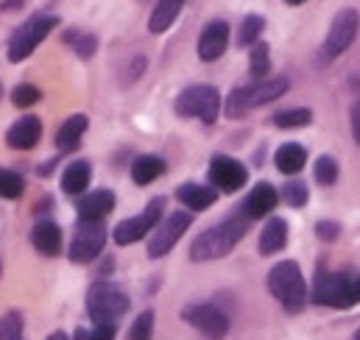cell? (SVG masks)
I'll return each instance as SVG.
<instances>
[{"instance_id": "cell-33", "label": "cell", "mask_w": 360, "mask_h": 340, "mask_svg": "<svg viewBox=\"0 0 360 340\" xmlns=\"http://www.w3.org/2000/svg\"><path fill=\"white\" fill-rule=\"evenodd\" d=\"M316 181L324 184V187H333L338 181V162L333 157H319L316 159Z\"/></svg>"}, {"instance_id": "cell-43", "label": "cell", "mask_w": 360, "mask_h": 340, "mask_svg": "<svg viewBox=\"0 0 360 340\" xmlns=\"http://www.w3.org/2000/svg\"><path fill=\"white\" fill-rule=\"evenodd\" d=\"M352 86H355V89L360 92V79H355V81H352Z\"/></svg>"}, {"instance_id": "cell-30", "label": "cell", "mask_w": 360, "mask_h": 340, "mask_svg": "<svg viewBox=\"0 0 360 340\" xmlns=\"http://www.w3.org/2000/svg\"><path fill=\"white\" fill-rule=\"evenodd\" d=\"M25 190V178L17 170L0 168V198H20Z\"/></svg>"}, {"instance_id": "cell-1", "label": "cell", "mask_w": 360, "mask_h": 340, "mask_svg": "<svg viewBox=\"0 0 360 340\" xmlns=\"http://www.w3.org/2000/svg\"><path fill=\"white\" fill-rule=\"evenodd\" d=\"M249 229V218L246 215H232L226 221H221L218 226L201 232L193 246H190V259L193 262H207V259H221L226 256L246 235Z\"/></svg>"}, {"instance_id": "cell-40", "label": "cell", "mask_w": 360, "mask_h": 340, "mask_svg": "<svg viewBox=\"0 0 360 340\" xmlns=\"http://www.w3.org/2000/svg\"><path fill=\"white\" fill-rule=\"evenodd\" d=\"M73 340H90V332H87V329H76Z\"/></svg>"}, {"instance_id": "cell-44", "label": "cell", "mask_w": 360, "mask_h": 340, "mask_svg": "<svg viewBox=\"0 0 360 340\" xmlns=\"http://www.w3.org/2000/svg\"><path fill=\"white\" fill-rule=\"evenodd\" d=\"M355 340H360V329H358V332H355Z\"/></svg>"}, {"instance_id": "cell-18", "label": "cell", "mask_w": 360, "mask_h": 340, "mask_svg": "<svg viewBox=\"0 0 360 340\" xmlns=\"http://www.w3.org/2000/svg\"><path fill=\"white\" fill-rule=\"evenodd\" d=\"M176 198L181 201L184 209H193V212H201L207 207H212L218 201V190L215 187H207V184H195V181H187L176 190Z\"/></svg>"}, {"instance_id": "cell-37", "label": "cell", "mask_w": 360, "mask_h": 340, "mask_svg": "<svg viewBox=\"0 0 360 340\" xmlns=\"http://www.w3.org/2000/svg\"><path fill=\"white\" fill-rule=\"evenodd\" d=\"M115 329L117 327H95V332H90V340H115Z\"/></svg>"}, {"instance_id": "cell-14", "label": "cell", "mask_w": 360, "mask_h": 340, "mask_svg": "<svg viewBox=\"0 0 360 340\" xmlns=\"http://www.w3.org/2000/svg\"><path fill=\"white\" fill-rule=\"evenodd\" d=\"M229 45V25L224 20H212L204 25L198 37V59L201 62H218L226 53Z\"/></svg>"}, {"instance_id": "cell-35", "label": "cell", "mask_w": 360, "mask_h": 340, "mask_svg": "<svg viewBox=\"0 0 360 340\" xmlns=\"http://www.w3.org/2000/svg\"><path fill=\"white\" fill-rule=\"evenodd\" d=\"M39 98H42V92L34 84H20L11 89V103H14L17 109H28V106H34Z\"/></svg>"}, {"instance_id": "cell-15", "label": "cell", "mask_w": 360, "mask_h": 340, "mask_svg": "<svg viewBox=\"0 0 360 340\" xmlns=\"http://www.w3.org/2000/svg\"><path fill=\"white\" fill-rule=\"evenodd\" d=\"M276 201H279V192H276V187L269 184V181H260L257 187H252V192L246 195V201H243V215L249 218V221H257V218H266L271 215V209L276 207Z\"/></svg>"}, {"instance_id": "cell-26", "label": "cell", "mask_w": 360, "mask_h": 340, "mask_svg": "<svg viewBox=\"0 0 360 340\" xmlns=\"http://www.w3.org/2000/svg\"><path fill=\"white\" fill-rule=\"evenodd\" d=\"M263 31H266V17H263V14H249V17H243L240 31H238V45H240V48L257 45Z\"/></svg>"}, {"instance_id": "cell-16", "label": "cell", "mask_w": 360, "mask_h": 340, "mask_svg": "<svg viewBox=\"0 0 360 340\" xmlns=\"http://www.w3.org/2000/svg\"><path fill=\"white\" fill-rule=\"evenodd\" d=\"M42 140V123H39V117H20L11 129H8V134H6V143L14 148V151H31L37 143Z\"/></svg>"}, {"instance_id": "cell-19", "label": "cell", "mask_w": 360, "mask_h": 340, "mask_svg": "<svg viewBox=\"0 0 360 340\" xmlns=\"http://www.w3.org/2000/svg\"><path fill=\"white\" fill-rule=\"evenodd\" d=\"M31 243L42 256H56L62 251V229L53 221H39L31 229Z\"/></svg>"}, {"instance_id": "cell-38", "label": "cell", "mask_w": 360, "mask_h": 340, "mask_svg": "<svg viewBox=\"0 0 360 340\" xmlns=\"http://www.w3.org/2000/svg\"><path fill=\"white\" fill-rule=\"evenodd\" d=\"M349 117H352V134H355V140H358V145H360V100L352 103Z\"/></svg>"}, {"instance_id": "cell-41", "label": "cell", "mask_w": 360, "mask_h": 340, "mask_svg": "<svg viewBox=\"0 0 360 340\" xmlns=\"http://www.w3.org/2000/svg\"><path fill=\"white\" fill-rule=\"evenodd\" d=\"M48 340H70V338H68L65 332H53V335H51V338H48Z\"/></svg>"}, {"instance_id": "cell-7", "label": "cell", "mask_w": 360, "mask_h": 340, "mask_svg": "<svg viewBox=\"0 0 360 340\" xmlns=\"http://www.w3.org/2000/svg\"><path fill=\"white\" fill-rule=\"evenodd\" d=\"M221 112V92L210 84H193L181 89L176 98V115L181 117H198L201 123L212 126Z\"/></svg>"}, {"instance_id": "cell-20", "label": "cell", "mask_w": 360, "mask_h": 340, "mask_svg": "<svg viewBox=\"0 0 360 340\" xmlns=\"http://www.w3.org/2000/svg\"><path fill=\"white\" fill-rule=\"evenodd\" d=\"M274 162H276V170H279V173L296 176V173H302V168L307 165V151H304L299 143H285V145H279V151L274 154Z\"/></svg>"}, {"instance_id": "cell-4", "label": "cell", "mask_w": 360, "mask_h": 340, "mask_svg": "<svg viewBox=\"0 0 360 340\" xmlns=\"http://www.w3.org/2000/svg\"><path fill=\"white\" fill-rule=\"evenodd\" d=\"M87 313L95 327H117L129 313V296L112 282H95L87 290Z\"/></svg>"}, {"instance_id": "cell-27", "label": "cell", "mask_w": 360, "mask_h": 340, "mask_svg": "<svg viewBox=\"0 0 360 340\" xmlns=\"http://www.w3.org/2000/svg\"><path fill=\"white\" fill-rule=\"evenodd\" d=\"M62 39H65L68 45H73V51H76L82 59H90L92 53L98 51V37L90 34V31L70 28V31H65V34H62Z\"/></svg>"}, {"instance_id": "cell-2", "label": "cell", "mask_w": 360, "mask_h": 340, "mask_svg": "<svg viewBox=\"0 0 360 340\" xmlns=\"http://www.w3.org/2000/svg\"><path fill=\"white\" fill-rule=\"evenodd\" d=\"M269 290L285 307V313H302L304 301H307V287H304V276H302L299 262H293V259L276 262L269 273Z\"/></svg>"}, {"instance_id": "cell-36", "label": "cell", "mask_w": 360, "mask_h": 340, "mask_svg": "<svg viewBox=\"0 0 360 340\" xmlns=\"http://www.w3.org/2000/svg\"><path fill=\"white\" fill-rule=\"evenodd\" d=\"M316 235H319V240H324V243H333V240H338V235H341V226H338L335 221H319V223H316Z\"/></svg>"}, {"instance_id": "cell-12", "label": "cell", "mask_w": 360, "mask_h": 340, "mask_svg": "<svg viewBox=\"0 0 360 340\" xmlns=\"http://www.w3.org/2000/svg\"><path fill=\"white\" fill-rule=\"evenodd\" d=\"M190 223H193V215L184 212V209L168 215L165 221H160V226L151 232V240H148V256L151 259H160V256L168 254L181 240V235L190 229Z\"/></svg>"}, {"instance_id": "cell-28", "label": "cell", "mask_w": 360, "mask_h": 340, "mask_svg": "<svg viewBox=\"0 0 360 340\" xmlns=\"http://www.w3.org/2000/svg\"><path fill=\"white\" fill-rule=\"evenodd\" d=\"M269 70H271V48L266 42L252 45V53H249V73L255 76V81L269 79Z\"/></svg>"}, {"instance_id": "cell-22", "label": "cell", "mask_w": 360, "mask_h": 340, "mask_svg": "<svg viewBox=\"0 0 360 340\" xmlns=\"http://www.w3.org/2000/svg\"><path fill=\"white\" fill-rule=\"evenodd\" d=\"M288 243V221L282 218H271L266 223V229L260 232V254L271 256L276 251H282Z\"/></svg>"}, {"instance_id": "cell-42", "label": "cell", "mask_w": 360, "mask_h": 340, "mask_svg": "<svg viewBox=\"0 0 360 340\" xmlns=\"http://www.w3.org/2000/svg\"><path fill=\"white\" fill-rule=\"evenodd\" d=\"M285 3H290V6H299V3H304V0H285Z\"/></svg>"}, {"instance_id": "cell-25", "label": "cell", "mask_w": 360, "mask_h": 340, "mask_svg": "<svg viewBox=\"0 0 360 340\" xmlns=\"http://www.w3.org/2000/svg\"><path fill=\"white\" fill-rule=\"evenodd\" d=\"M181 6H184V0H160L157 8L151 11L148 31H151V34H162V31H168V28L176 22Z\"/></svg>"}, {"instance_id": "cell-31", "label": "cell", "mask_w": 360, "mask_h": 340, "mask_svg": "<svg viewBox=\"0 0 360 340\" xmlns=\"http://www.w3.org/2000/svg\"><path fill=\"white\" fill-rule=\"evenodd\" d=\"M151 335H154V310H146V313H140L137 321L131 324L126 340H151Z\"/></svg>"}, {"instance_id": "cell-39", "label": "cell", "mask_w": 360, "mask_h": 340, "mask_svg": "<svg viewBox=\"0 0 360 340\" xmlns=\"http://www.w3.org/2000/svg\"><path fill=\"white\" fill-rule=\"evenodd\" d=\"M22 3H25V0H3V3H0V8H3V11H17Z\"/></svg>"}, {"instance_id": "cell-10", "label": "cell", "mask_w": 360, "mask_h": 340, "mask_svg": "<svg viewBox=\"0 0 360 340\" xmlns=\"http://www.w3.org/2000/svg\"><path fill=\"white\" fill-rule=\"evenodd\" d=\"M181 318H184L193 329H198L207 340H224V335L229 332V318H226V313H224L221 307H215V304H207V301H201V304H187V307L181 310Z\"/></svg>"}, {"instance_id": "cell-17", "label": "cell", "mask_w": 360, "mask_h": 340, "mask_svg": "<svg viewBox=\"0 0 360 340\" xmlns=\"http://www.w3.org/2000/svg\"><path fill=\"white\" fill-rule=\"evenodd\" d=\"M115 209L112 190H92L79 201V221H103Z\"/></svg>"}, {"instance_id": "cell-11", "label": "cell", "mask_w": 360, "mask_h": 340, "mask_svg": "<svg viewBox=\"0 0 360 340\" xmlns=\"http://www.w3.org/2000/svg\"><path fill=\"white\" fill-rule=\"evenodd\" d=\"M103 243H106V229L101 221H79L68 256L76 265H87L103 251Z\"/></svg>"}, {"instance_id": "cell-24", "label": "cell", "mask_w": 360, "mask_h": 340, "mask_svg": "<svg viewBox=\"0 0 360 340\" xmlns=\"http://www.w3.org/2000/svg\"><path fill=\"white\" fill-rule=\"evenodd\" d=\"M165 173V159L154 157V154H146V157H137L134 165H131V181L146 187L151 181H157L160 176Z\"/></svg>"}, {"instance_id": "cell-34", "label": "cell", "mask_w": 360, "mask_h": 340, "mask_svg": "<svg viewBox=\"0 0 360 340\" xmlns=\"http://www.w3.org/2000/svg\"><path fill=\"white\" fill-rule=\"evenodd\" d=\"M288 207H304L307 204V198H310V192H307V187L302 184V181H288L285 187H282V195H279Z\"/></svg>"}, {"instance_id": "cell-23", "label": "cell", "mask_w": 360, "mask_h": 340, "mask_svg": "<svg viewBox=\"0 0 360 340\" xmlns=\"http://www.w3.org/2000/svg\"><path fill=\"white\" fill-rule=\"evenodd\" d=\"M87 126H90L87 115H73V117H68V120L62 123V129L56 131V148H59V151H73V148H79V140H82V134L87 131Z\"/></svg>"}, {"instance_id": "cell-29", "label": "cell", "mask_w": 360, "mask_h": 340, "mask_svg": "<svg viewBox=\"0 0 360 340\" xmlns=\"http://www.w3.org/2000/svg\"><path fill=\"white\" fill-rule=\"evenodd\" d=\"M313 120V112L310 109H285V112H279V115H274V126L276 129H302V126H307Z\"/></svg>"}, {"instance_id": "cell-32", "label": "cell", "mask_w": 360, "mask_h": 340, "mask_svg": "<svg viewBox=\"0 0 360 340\" xmlns=\"http://www.w3.org/2000/svg\"><path fill=\"white\" fill-rule=\"evenodd\" d=\"M0 340H25L22 338V315L17 310L0 318Z\"/></svg>"}, {"instance_id": "cell-6", "label": "cell", "mask_w": 360, "mask_h": 340, "mask_svg": "<svg viewBox=\"0 0 360 340\" xmlns=\"http://www.w3.org/2000/svg\"><path fill=\"white\" fill-rule=\"evenodd\" d=\"M56 25H59L56 14H34L28 22H22L14 31V37L8 39V62H14V65L25 62Z\"/></svg>"}, {"instance_id": "cell-3", "label": "cell", "mask_w": 360, "mask_h": 340, "mask_svg": "<svg viewBox=\"0 0 360 340\" xmlns=\"http://www.w3.org/2000/svg\"><path fill=\"white\" fill-rule=\"evenodd\" d=\"M313 301L335 310L360 304V273H319L313 285Z\"/></svg>"}, {"instance_id": "cell-21", "label": "cell", "mask_w": 360, "mask_h": 340, "mask_svg": "<svg viewBox=\"0 0 360 340\" xmlns=\"http://www.w3.org/2000/svg\"><path fill=\"white\" fill-rule=\"evenodd\" d=\"M90 178H92V168L87 159H76L70 162L65 173H62V190L68 195H82L87 187H90Z\"/></svg>"}, {"instance_id": "cell-5", "label": "cell", "mask_w": 360, "mask_h": 340, "mask_svg": "<svg viewBox=\"0 0 360 340\" xmlns=\"http://www.w3.org/2000/svg\"><path fill=\"white\" fill-rule=\"evenodd\" d=\"M288 79L285 76H274V79H263V81H255L249 86H238L232 89V95L226 98V115L229 117H240L246 115L249 109H257V106H266L271 100L282 98L288 92Z\"/></svg>"}, {"instance_id": "cell-13", "label": "cell", "mask_w": 360, "mask_h": 340, "mask_svg": "<svg viewBox=\"0 0 360 340\" xmlns=\"http://www.w3.org/2000/svg\"><path fill=\"white\" fill-rule=\"evenodd\" d=\"M210 181L221 192H238L240 187H246L249 170H246L243 162H238V159H232L226 154H215L210 159Z\"/></svg>"}, {"instance_id": "cell-9", "label": "cell", "mask_w": 360, "mask_h": 340, "mask_svg": "<svg viewBox=\"0 0 360 340\" xmlns=\"http://www.w3.org/2000/svg\"><path fill=\"white\" fill-rule=\"evenodd\" d=\"M162 209H165V198H154V201H148V207H146L140 215L120 221V223L115 226V232H112L115 243H117V246H131V243L143 240L148 232H154V229L160 226Z\"/></svg>"}, {"instance_id": "cell-8", "label": "cell", "mask_w": 360, "mask_h": 340, "mask_svg": "<svg viewBox=\"0 0 360 340\" xmlns=\"http://www.w3.org/2000/svg\"><path fill=\"white\" fill-rule=\"evenodd\" d=\"M360 31V14L355 8H341L333 22H330V31L324 37V45H321V62H333L338 59L358 37Z\"/></svg>"}]
</instances>
